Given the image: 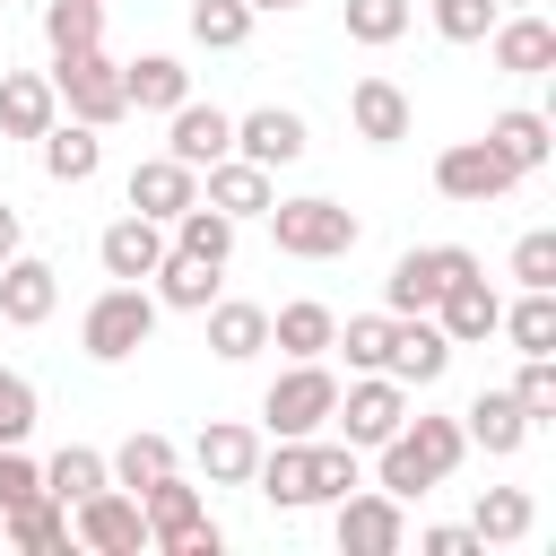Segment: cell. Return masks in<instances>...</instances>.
<instances>
[{"mask_svg":"<svg viewBox=\"0 0 556 556\" xmlns=\"http://www.w3.org/2000/svg\"><path fill=\"white\" fill-rule=\"evenodd\" d=\"M382 452V495H426V486H443L452 469H460V452H469V434H460V417H417V426H400L391 443H374Z\"/></svg>","mask_w":556,"mask_h":556,"instance_id":"1","label":"cell"},{"mask_svg":"<svg viewBox=\"0 0 556 556\" xmlns=\"http://www.w3.org/2000/svg\"><path fill=\"white\" fill-rule=\"evenodd\" d=\"M148 330H156V295H148L139 278H113V287L87 304V321H78V339H87V356H96V365L139 356V348H148Z\"/></svg>","mask_w":556,"mask_h":556,"instance_id":"2","label":"cell"},{"mask_svg":"<svg viewBox=\"0 0 556 556\" xmlns=\"http://www.w3.org/2000/svg\"><path fill=\"white\" fill-rule=\"evenodd\" d=\"M269 235H278V252H295V261H348L365 226H356L339 200H269Z\"/></svg>","mask_w":556,"mask_h":556,"instance_id":"3","label":"cell"},{"mask_svg":"<svg viewBox=\"0 0 556 556\" xmlns=\"http://www.w3.org/2000/svg\"><path fill=\"white\" fill-rule=\"evenodd\" d=\"M330 408H339V374H330L321 356H295V365L261 391L269 434H321V426H330Z\"/></svg>","mask_w":556,"mask_h":556,"instance_id":"4","label":"cell"},{"mask_svg":"<svg viewBox=\"0 0 556 556\" xmlns=\"http://www.w3.org/2000/svg\"><path fill=\"white\" fill-rule=\"evenodd\" d=\"M52 96H61L70 122H87V130H113V122L130 113V96H122V61H104L96 43H87V52H61Z\"/></svg>","mask_w":556,"mask_h":556,"instance_id":"5","label":"cell"},{"mask_svg":"<svg viewBox=\"0 0 556 556\" xmlns=\"http://www.w3.org/2000/svg\"><path fill=\"white\" fill-rule=\"evenodd\" d=\"M469 269H478V252H469V243H417V252H400V261H391L382 304H391V313H434V295H443L452 278H469Z\"/></svg>","mask_w":556,"mask_h":556,"instance_id":"6","label":"cell"},{"mask_svg":"<svg viewBox=\"0 0 556 556\" xmlns=\"http://www.w3.org/2000/svg\"><path fill=\"white\" fill-rule=\"evenodd\" d=\"M139 513H148V539H156L165 556H217V547H226L217 521L200 513V486H182V478H156V486L139 495Z\"/></svg>","mask_w":556,"mask_h":556,"instance_id":"7","label":"cell"},{"mask_svg":"<svg viewBox=\"0 0 556 556\" xmlns=\"http://www.w3.org/2000/svg\"><path fill=\"white\" fill-rule=\"evenodd\" d=\"M70 539L96 547V556H139L148 547V513H139L130 486H96V495L70 504Z\"/></svg>","mask_w":556,"mask_h":556,"instance_id":"8","label":"cell"},{"mask_svg":"<svg viewBox=\"0 0 556 556\" xmlns=\"http://www.w3.org/2000/svg\"><path fill=\"white\" fill-rule=\"evenodd\" d=\"M330 426H339L356 452H374V443H391V434L408 426V391H400L391 374H365V382H348V391H339Z\"/></svg>","mask_w":556,"mask_h":556,"instance_id":"9","label":"cell"},{"mask_svg":"<svg viewBox=\"0 0 556 556\" xmlns=\"http://www.w3.org/2000/svg\"><path fill=\"white\" fill-rule=\"evenodd\" d=\"M513 182H521V174H513V165H504L486 139H460V148H443V156H434V191H443V200L486 208V200H504Z\"/></svg>","mask_w":556,"mask_h":556,"instance_id":"10","label":"cell"},{"mask_svg":"<svg viewBox=\"0 0 556 556\" xmlns=\"http://www.w3.org/2000/svg\"><path fill=\"white\" fill-rule=\"evenodd\" d=\"M330 530H339V547H348V556H391V547H408V513H400V495H382V486H374V495H356V486H348Z\"/></svg>","mask_w":556,"mask_h":556,"instance_id":"11","label":"cell"},{"mask_svg":"<svg viewBox=\"0 0 556 556\" xmlns=\"http://www.w3.org/2000/svg\"><path fill=\"white\" fill-rule=\"evenodd\" d=\"M443 365H452V339H443L426 313H391V356H382V374H391L400 391H426V382H443Z\"/></svg>","mask_w":556,"mask_h":556,"instance_id":"12","label":"cell"},{"mask_svg":"<svg viewBox=\"0 0 556 556\" xmlns=\"http://www.w3.org/2000/svg\"><path fill=\"white\" fill-rule=\"evenodd\" d=\"M495 321H504V304H495L486 269H469V278H452V287L434 295V330H443L452 348H478V339H495Z\"/></svg>","mask_w":556,"mask_h":556,"instance_id":"13","label":"cell"},{"mask_svg":"<svg viewBox=\"0 0 556 556\" xmlns=\"http://www.w3.org/2000/svg\"><path fill=\"white\" fill-rule=\"evenodd\" d=\"M52 304H61L52 261L9 252V261H0V321H9V330H43V321H52Z\"/></svg>","mask_w":556,"mask_h":556,"instance_id":"14","label":"cell"},{"mask_svg":"<svg viewBox=\"0 0 556 556\" xmlns=\"http://www.w3.org/2000/svg\"><path fill=\"white\" fill-rule=\"evenodd\" d=\"M165 156H174V165H191V174H200V165H217V156H235V113H217V104H191V96H182V104H174V130H165Z\"/></svg>","mask_w":556,"mask_h":556,"instance_id":"15","label":"cell"},{"mask_svg":"<svg viewBox=\"0 0 556 556\" xmlns=\"http://www.w3.org/2000/svg\"><path fill=\"white\" fill-rule=\"evenodd\" d=\"M200 174H208L200 200H208L217 217H235V226H243V217H269V200H278V191H269V165H252V156H217V165H200Z\"/></svg>","mask_w":556,"mask_h":556,"instance_id":"16","label":"cell"},{"mask_svg":"<svg viewBox=\"0 0 556 556\" xmlns=\"http://www.w3.org/2000/svg\"><path fill=\"white\" fill-rule=\"evenodd\" d=\"M530 426H539V417H530L513 391H478V400L460 408V434H469L478 452H495V460H513V452L530 443Z\"/></svg>","mask_w":556,"mask_h":556,"instance_id":"17","label":"cell"},{"mask_svg":"<svg viewBox=\"0 0 556 556\" xmlns=\"http://www.w3.org/2000/svg\"><path fill=\"white\" fill-rule=\"evenodd\" d=\"M486 43H495V70H513V78L556 70V26H547V17H530V9L495 17V26H486Z\"/></svg>","mask_w":556,"mask_h":556,"instance_id":"18","label":"cell"},{"mask_svg":"<svg viewBox=\"0 0 556 556\" xmlns=\"http://www.w3.org/2000/svg\"><path fill=\"white\" fill-rule=\"evenodd\" d=\"M235 156H252V165H295L304 156V113H287V104H261V113H243L235 122Z\"/></svg>","mask_w":556,"mask_h":556,"instance_id":"19","label":"cell"},{"mask_svg":"<svg viewBox=\"0 0 556 556\" xmlns=\"http://www.w3.org/2000/svg\"><path fill=\"white\" fill-rule=\"evenodd\" d=\"M191 200H200V174H191V165H174V156H148V165H130V208H139V217L174 226Z\"/></svg>","mask_w":556,"mask_h":556,"instance_id":"20","label":"cell"},{"mask_svg":"<svg viewBox=\"0 0 556 556\" xmlns=\"http://www.w3.org/2000/svg\"><path fill=\"white\" fill-rule=\"evenodd\" d=\"M96 261H104V278H148L156 261H165V226L156 217H113L104 235H96Z\"/></svg>","mask_w":556,"mask_h":556,"instance_id":"21","label":"cell"},{"mask_svg":"<svg viewBox=\"0 0 556 556\" xmlns=\"http://www.w3.org/2000/svg\"><path fill=\"white\" fill-rule=\"evenodd\" d=\"M348 122H356L365 148H400V139H408V96H400L391 78H356V87H348Z\"/></svg>","mask_w":556,"mask_h":556,"instance_id":"22","label":"cell"},{"mask_svg":"<svg viewBox=\"0 0 556 556\" xmlns=\"http://www.w3.org/2000/svg\"><path fill=\"white\" fill-rule=\"evenodd\" d=\"M252 486H261L278 513H304V504H313V452H304V434H278V452L252 460Z\"/></svg>","mask_w":556,"mask_h":556,"instance_id":"23","label":"cell"},{"mask_svg":"<svg viewBox=\"0 0 556 556\" xmlns=\"http://www.w3.org/2000/svg\"><path fill=\"white\" fill-rule=\"evenodd\" d=\"M52 122H61L52 78H43V70H9V78H0V130H9V139H43Z\"/></svg>","mask_w":556,"mask_h":556,"instance_id":"24","label":"cell"},{"mask_svg":"<svg viewBox=\"0 0 556 556\" xmlns=\"http://www.w3.org/2000/svg\"><path fill=\"white\" fill-rule=\"evenodd\" d=\"M122 96H130V113H174L191 96V70L174 52H139V61H122Z\"/></svg>","mask_w":556,"mask_h":556,"instance_id":"25","label":"cell"},{"mask_svg":"<svg viewBox=\"0 0 556 556\" xmlns=\"http://www.w3.org/2000/svg\"><path fill=\"white\" fill-rule=\"evenodd\" d=\"M191 460H200V478H208V486H252V460H261V434H252V426H200V443H191Z\"/></svg>","mask_w":556,"mask_h":556,"instance_id":"26","label":"cell"},{"mask_svg":"<svg viewBox=\"0 0 556 556\" xmlns=\"http://www.w3.org/2000/svg\"><path fill=\"white\" fill-rule=\"evenodd\" d=\"M0 539L26 547V556H61L70 547V504L61 495H26L17 513H0Z\"/></svg>","mask_w":556,"mask_h":556,"instance_id":"27","label":"cell"},{"mask_svg":"<svg viewBox=\"0 0 556 556\" xmlns=\"http://www.w3.org/2000/svg\"><path fill=\"white\" fill-rule=\"evenodd\" d=\"M148 278H156V304H174V313H208V304H217V261H191V252H174V243H165V261H156Z\"/></svg>","mask_w":556,"mask_h":556,"instance_id":"28","label":"cell"},{"mask_svg":"<svg viewBox=\"0 0 556 556\" xmlns=\"http://www.w3.org/2000/svg\"><path fill=\"white\" fill-rule=\"evenodd\" d=\"M486 148H495L513 174H539V165H547V113H530V104L495 113V122H486Z\"/></svg>","mask_w":556,"mask_h":556,"instance_id":"29","label":"cell"},{"mask_svg":"<svg viewBox=\"0 0 556 556\" xmlns=\"http://www.w3.org/2000/svg\"><path fill=\"white\" fill-rule=\"evenodd\" d=\"M96 165H104V139L87 122H52L43 130V174L52 182H96Z\"/></svg>","mask_w":556,"mask_h":556,"instance_id":"30","label":"cell"},{"mask_svg":"<svg viewBox=\"0 0 556 556\" xmlns=\"http://www.w3.org/2000/svg\"><path fill=\"white\" fill-rule=\"evenodd\" d=\"M208 348H217L226 365L261 356V348H269V313H261V304H226V295H217V304H208Z\"/></svg>","mask_w":556,"mask_h":556,"instance_id":"31","label":"cell"},{"mask_svg":"<svg viewBox=\"0 0 556 556\" xmlns=\"http://www.w3.org/2000/svg\"><path fill=\"white\" fill-rule=\"evenodd\" d=\"M330 330H339V313H330V304H313V295H295V304H278V313H269V339H278L287 356H321V348H330Z\"/></svg>","mask_w":556,"mask_h":556,"instance_id":"32","label":"cell"},{"mask_svg":"<svg viewBox=\"0 0 556 556\" xmlns=\"http://www.w3.org/2000/svg\"><path fill=\"white\" fill-rule=\"evenodd\" d=\"M174 252H191V261H235V217H217L208 200H191L182 217H174Z\"/></svg>","mask_w":556,"mask_h":556,"instance_id":"33","label":"cell"},{"mask_svg":"<svg viewBox=\"0 0 556 556\" xmlns=\"http://www.w3.org/2000/svg\"><path fill=\"white\" fill-rule=\"evenodd\" d=\"M495 330H513L521 356H556V287H521V304H513Z\"/></svg>","mask_w":556,"mask_h":556,"instance_id":"34","label":"cell"},{"mask_svg":"<svg viewBox=\"0 0 556 556\" xmlns=\"http://www.w3.org/2000/svg\"><path fill=\"white\" fill-rule=\"evenodd\" d=\"M96 486H113V469H104V452H87V443H61V452L43 460V495H61V504H78V495H96Z\"/></svg>","mask_w":556,"mask_h":556,"instance_id":"35","label":"cell"},{"mask_svg":"<svg viewBox=\"0 0 556 556\" xmlns=\"http://www.w3.org/2000/svg\"><path fill=\"white\" fill-rule=\"evenodd\" d=\"M530 521H539V513H530V495H521V486H486L469 530H478V547H513V539H530Z\"/></svg>","mask_w":556,"mask_h":556,"instance_id":"36","label":"cell"},{"mask_svg":"<svg viewBox=\"0 0 556 556\" xmlns=\"http://www.w3.org/2000/svg\"><path fill=\"white\" fill-rule=\"evenodd\" d=\"M104 469H113V486L148 495L156 478H174V443H165V434H130V443H122V452H113Z\"/></svg>","mask_w":556,"mask_h":556,"instance_id":"37","label":"cell"},{"mask_svg":"<svg viewBox=\"0 0 556 556\" xmlns=\"http://www.w3.org/2000/svg\"><path fill=\"white\" fill-rule=\"evenodd\" d=\"M104 35V0H43V43H52V61L61 52H87Z\"/></svg>","mask_w":556,"mask_h":556,"instance_id":"38","label":"cell"},{"mask_svg":"<svg viewBox=\"0 0 556 556\" xmlns=\"http://www.w3.org/2000/svg\"><path fill=\"white\" fill-rule=\"evenodd\" d=\"M243 35H252V9H243V0H191V43L235 52Z\"/></svg>","mask_w":556,"mask_h":556,"instance_id":"39","label":"cell"},{"mask_svg":"<svg viewBox=\"0 0 556 556\" xmlns=\"http://www.w3.org/2000/svg\"><path fill=\"white\" fill-rule=\"evenodd\" d=\"M330 348H348L356 374H382V356H391V313H356L348 330H330Z\"/></svg>","mask_w":556,"mask_h":556,"instance_id":"40","label":"cell"},{"mask_svg":"<svg viewBox=\"0 0 556 556\" xmlns=\"http://www.w3.org/2000/svg\"><path fill=\"white\" fill-rule=\"evenodd\" d=\"M304 452H313V504H339L348 486H365L356 478V443H313L304 434Z\"/></svg>","mask_w":556,"mask_h":556,"instance_id":"41","label":"cell"},{"mask_svg":"<svg viewBox=\"0 0 556 556\" xmlns=\"http://www.w3.org/2000/svg\"><path fill=\"white\" fill-rule=\"evenodd\" d=\"M348 35L374 43V52L400 43V35H408V0H348Z\"/></svg>","mask_w":556,"mask_h":556,"instance_id":"42","label":"cell"},{"mask_svg":"<svg viewBox=\"0 0 556 556\" xmlns=\"http://www.w3.org/2000/svg\"><path fill=\"white\" fill-rule=\"evenodd\" d=\"M495 17H504L495 0H434V35H443V43H486Z\"/></svg>","mask_w":556,"mask_h":556,"instance_id":"43","label":"cell"},{"mask_svg":"<svg viewBox=\"0 0 556 556\" xmlns=\"http://www.w3.org/2000/svg\"><path fill=\"white\" fill-rule=\"evenodd\" d=\"M35 434V382L0 365V443H26Z\"/></svg>","mask_w":556,"mask_h":556,"instance_id":"44","label":"cell"},{"mask_svg":"<svg viewBox=\"0 0 556 556\" xmlns=\"http://www.w3.org/2000/svg\"><path fill=\"white\" fill-rule=\"evenodd\" d=\"M513 400H521L530 417H556V356H521V374H513Z\"/></svg>","mask_w":556,"mask_h":556,"instance_id":"45","label":"cell"},{"mask_svg":"<svg viewBox=\"0 0 556 556\" xmlns=\"http://www.w3.org/2000/svg\"><path fill=\"white\" fill-rule=\"evenodd\" d=\"M513 278H521V287H556V235H547V226L513 243Z\"/></svg>","mask_w":556,"mask_h":556,"instance_id":"46","label":"cell"},{"mask_svg":"<svg viewBox=\"0 0 556 556\" xmlns=\"http://www.w3.org/2000/svg\"><path fill=\"white\" fill-rule=\"evenodd\" d=\"M26 495H43V469H35L17 443H0V513H17Z\"/></svg>","mask_w":556,"mask_h":556,"instance_id":"47","label":"cell"},{"mask_svg":"<svg viewBox=\"0 0 556 556\" xmlns=\"http://www.w3.org/2000/svg\"><path fill=\"white\" fill-rule=\"evenodd\" d=\"M417 547H426V556H469V547H478V530H452V521H443V530H426Z\"/></svg>","mask_w":556,"mask_h":556,"instance_id":"48","label":"cell"},{"mask_svg":"<svg viewBox=\"0 0 556 556\" xmlns=\"http://www.w3.org/2000/svg\"><path fill=\"white\" fill-rule=\"evenodd\" d=\"M9 252H17V208L0 200V261H9Z\"/></svg>","mask_w":556,"mask_h":556,"instance_id":"49","label":"cell"},{"mask_svg":"<svg viewBox=\"0 0 556 556\" xmlns=\"http://www.w3.org/2000/svg\"><path fill=\"white\" fill-rule=\"evenodd\" d=\"M243 9H252V17H261V9H304V0H243Z\"/></svg>","mask_w":556,"mask_h":556,"instance_id":"50","label":"cell"},{"mask_svg":"<svg viewBox=\"0 0 556 556\" xmlns=\"http://www.w3.org/2000/svg\"><path fill=\"white\" fill-rule=\"evenodd\" d=\"M495 9H530V0H495Z\"/></svg>","mask_w":556,"mask_h":556,"instance_id":"51","label":"cell"}]
</instances>
